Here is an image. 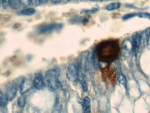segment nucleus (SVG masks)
I'll return each instance as SVG.
<instances>
[{
  "label": "nucleus",
  "instance_id": "obj_1",
  "mask_svg": "<svg viewBox=\"0 0 150 113\" xmlns=\"http://www.w3.org/2000/svg\"><path fill=\"white\" fill-rule=\"evenodd\" d=\"M60 75V69L58 67L50 69L45 72V81L51 89L56 90L60 87L61 84L59 80Z\"/></svg>",
  "mask_w": 150,
  "mask_h": 113
},
{
  "label": "nucleus",
  "instance_id": "obj_6",
  "mask_svg": "<svg viewBox=\"0 0 150 113\" xmlns=\"http://www.w3.org/2000/svg\"><path fill=\"white\" fill-rule=\"evenodd\" d=\"M150 37V28H146L140 35V47L144 49L147 46Z\"/></svg>",
  "mask_w": 150,
  "mask_h": 113
},
{
  "label": "nucleus",
  "instance_id": "obj_24",
  "mask_svg": "<svg viewBox=\"0 0 150 113\" xmlns=\"http://www.w3.org/2000/svg\"><path fill=\"white\" fill-rule=\"evenodd\" d=\"M61 1L63 3L66 4L68 3L69 1H70V0H61Z\"/></svg>",
  "mask_w": 150,
  "mask_h": 113
},
{
  "label": "nucleus",
  "instance_id": "obj_18",
  "mask_svg": "<svg viewBox=\"0 0 150 113\" xmlns=\"http://www.w3.org/2000/svg\"><path fill=\"white\" fill-rule=\"evenodd\" d=\"M137 15V14L136 13H131V14H127L126 15H124L123 16L122 19L124 20H127Z\"/></svg>",
  "mask_w": 150,
  "mask_h": 113
},
{
  "label": "nucleus",
  "instance_id": "obj_23",
  "mask_svg": "<svg viewBox=\"0 0 150 113\" xmlns=\"http://www.w3.org/2000/svg\"><path fill=\"white\" fill-rule=\"evenodd\" d=\"M60 1H61V0H51L52 2L54 4L59 3L60 2Z\"/></svg>",
  "mask_w": 150,
  "mask_h": 113
},
{
  "label": "nucleus",
  "instance_id": "obj_2",
  "mask_svg": "<svg viewBox=\"0 0 150 113\" xmlns=\"http://www.w3.org/2000/svg\"><path fill=\"white\" fill-rule=\"evenodd\" d=\"M63 27V24L61 23L46 24L40 26L37 29L36 32L38 34H49L55 31H59Z\"/></svg>",
  "mask_w": 150,
  "mask_h": 113
},
{
  "label": "nucleus",
  "instance_id": "obj_20",
  "mask_svg": "<svg viewBox=\"0 0 150 113\" xmlns=\"http://www.w3.org/2000/svg\"><path fill=\"white\" fill-rule=\"evenodd\" d=\"M21 4L24 7H27L31 3V0H21Z\"/></svg>",
  "mask_w": 150,
  "mask_h": 113
},
{
  "label": "nucleus",
  "instance_id": "obj_12",
  "mask_svg": "<svg viewBox=\"0 0 150 113\" xmlns=\"http://www.w3.org/2000/svg\"><path fill=\"white\" fill-rule=\"evenodd\" d=\"M124 43L123 46L122 52V57L124 59H126V57L129 56L130 53L129 47H128V43Z\"/></svg>",
  "mask_w": 150,
  "mask_h": 113
},
{
  "label": "nucleus",
  "instance_id": "obj_14",
  "mask_svg": "<svg viewBox=\"0 0 150 113\" xmlns=\"http://www.w3.org/2000/svg\"><path fill=\"white\" fill-rule=\"evenodd\" d=\"M27 96L23 94H22L17 100L18 106L21 108H23L26 105Z\"/></svg>",
  "mask_w": 150,
  "mask_h": 113
},
{
  "label": "nucleus",
  "instance_id": "obj_8",
  "mask_svg": "<svg viewBox=\"0 0 150 113\" xmlns=\"http://www.w3.org/2000/svg\"><path fill=\"white\" fill-rule=\"evenodd\" d=\"M82 109L84 113H91V99L88 96H86L83 99L82 102Z\"/></svg>",
  "mask_w": 150,
  "mask_h": 113
},
{
  "label": "nucleus",
  "instance_id": "obj_5",
  "mask_svg": "<svg viewBox=\"0 0 150 113\" xmlns=\"http://www.w3.org/2000/svg\"><path fill=\"white\" fill-rule=\"evenodd\" d=\"M140 35L137 32H135L132 37V51L135 54L138 52L140 48Z\"/></svg>",
  "mask_w": 150,
  "mask_h": 113
},
{
  "label": "nucleus",
  "instance_id": "obj_13",
  "mask_svg": "<svg viewBox=\"0 0 150 113\" xmlns=\"http://www.w3.org/2000/svg\"><path fill=\"white\" fill-rule=\"evenodd\" d=\"M117 80L118 82L122 85L125 88L127 87V79L124 75L122 73H120L118 74V77H117Z\"/></svg>",
  "mask_w": 150,
  "mask_h": 113
},
{
  "label": "nucleus",
  "instance_id": "obj_9",
  "mask_svg": "<svg viewBox=\"0 0 150 113\" xmlns=\"http://www.w3.org/2000/svg\"><path fill=\"white\" fill-rule=\"evenodd\" d=\"M36 10L34 8H30L20 11L17 12V15L19 16H30L35 13Z\"/></svg>",
  "mask_w": 150,
  "mask_h": 113
},
{
  "label": "nucleus",
  "instance_id": "obj_17",
  "mask_svg": "<svg viewBox=\"0 0 150 113\" xmlns=\"http://www.w3.org/2000/svg\"><path fill=\"white\" fill-rule=\"evenodd\" d=\"M81 84L82 90L84 92H86L88 91V85L86 80L82 79L81 80Z\"/></svg>",
  "mask_w": 150,
  "mask_h": 113
},
{
  "label": "nucleus",
  "instance_id": "obj_7",
  "mask_svg": "<svg viewBox=\"0 0 150 113\" xmlns=\"http://www.w3.org/2000/svg\"><path fill=\"white\" fill-rule=\"evenodd\" d=\"M33 85V81L30 79L25 78L19 89L21 94H25L28 92L32 88Z\"/></svg>",
  "mask_w": 150,
  "mask_h": 113
},
{
  "label": "nucleus",
  "instance_id": "obj_11",
  "mask_svg": "<svg viewBox=\"0 0 150 113\" xmlns=\"http://www.w3.org/2000/svg\"><path fill=\"white\" fill-rule=\"evenodd\" d=\"M120 6H121V3L118 2L111 3L106 6V9L108 11L115 10L119 9Z\"/></svg>",
  "mask_w": 150,
  "mask_h": 113
},
{
  "label": "nucleus",
  "instance_id": "obj_15",
  "mask_svg": "<svg viewBox=\"0 0 150 113\" xmlns=\"http://www.w3.org/2000/svg\"><path fill=\"white\" fill-rule=\"evenodd\" d=\"M9 4L13 9H17L21 6V0H10Z\"/></svg>",
  "mask_w": 150,
  "mask_h": 113
},
{
  "label": "nucleus",
  "instance_id": "obj_22",
  "mask_svg": "<svg viewBox=\"0 0 150 113\" xmlns=\"http://www.w3.org/2000/svg\"><path fill=\"white\" fill-rule=\"evenodd\" d=\"M88 21H89V20H88V19L87 18L85 17L84 18L82 19L81 22H82V23H83L84 24H85L88 23Z\"/></svg>",
  "mask_w": 150,
  "mask_h": 113
},
{
  "label": "nucleus",
  "instance_id": "obj_26",
  "mask_svg": "<svg viewBox=\"0 0 150 113\" xmlns=\"http://www.w3.org/2000/svg\"></svg>",
  "mask_w": 150,
  "mask_h": 113
},
{
  "label": "nucleus",
  "instance_id": "obj_3",
  "mask_svg": "<svg viewBox=\"0 0 150 113\" xmlns=\"http://www.w3.org/2000/svg\"><path fill=\"white\" fill-rule=\"evenodd\" d=\"M79 75V71L78 65L74 63L70 64L66 71L67 78L71 82H75L78 80Z\"/></svg>",
  "mask_w": 150,
  "mask_h": 113
},
{
  "label": "nucleus",
  "instance_id": "obj_16",
  "mask_svg": "<svg viewBox=\"0 0 150 113\" xmlns=\"http://www.w3.org/2000/svg\"><path fill=\"white\" fill-rule=\"evenodd\" d=\"M99 10L98 7H95L92 9L89 10H86L82 11L81 13H84L86 14H93V13H95L96 11H98Z\"/></svg>",
  "mask_w": 150,
  "mask_h": 113
},
{
  "label": "nucleus",
  "instance_id": "obj_19",
  "mask_svg": "<svg viewBox=\"0 0 150 113\" xmlns=\"http://www.w3.org/2000/svg\"><path fill=\"white\" fill-rule=\"evenodd\" d=\"M1 2L3 9H6L9 4L10 0H1Z\"/></svg>",
  "mask_w": 150,
  "mask_h": 113
},
{
  "label": "nucleus",
  "instance_id": "obj_21",
  "mask_svg": "<svg viewBox=\"0 0 150 113\" xmlns=\"http://www.w3.org/2000/svg\"><path fill=\"white\" fill-rule=\"evenodd\" d=\"M41 3V0H31V4L34 6H38Z\"/></svg>",
  "mask_w": 150,
  "mask_h": 113
},
{
  "label": "nucleus",
  "instance_id": "obj_4",
  "mask_svg": "<svg viewBox=\"0 0 150 113\" xmlns=\"http://www.w3.org/2000/svg\"><path fill=\"white\" fill-rule=\"evenodd\" d=\"M33 81V85L37 90H42L45 87V78L40 72H37L35 74Z\"/></svg>",
  "mask_w": 150,
  "mask_h": 113
},
{
  "label": "nucleus",
  "instance_id": "obj_25",
  "mask_svg": "<svg viewBox=\"0 0 150 113\" xmlns=\"http://www.w3.org/2000/svg\"><path fill=\"white\" fill-rule=\"evenodd\" d=\"M48 0H41V3L45 4L47 1Z\"/></svg>",
  "mask_w": 150,
  "mask_h": 113
},
{
  "label": "nucleus",
  "instance_id": "obj_10",
  "mask_svg": "<svg viewBox=\"0 0 150 113\" xmlns=\"http://www.w3.org/2000/svg\"><path fill=\"white\" fill-rule=\"evenodd\" d=\"M8 101L6 95L1 91L0 92V106L1 108L6 107L8 104Z\"/></svg>",
  "mask_w": 150,
  "mask_h": 113
}]
</instances>
